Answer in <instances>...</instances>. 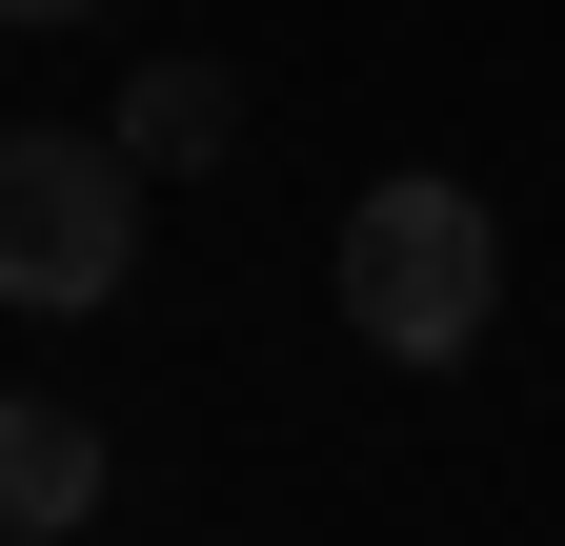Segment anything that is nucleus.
I'll return each instance as SVG.
<instances>
[{
	"instance_id": "nucleus-1",
	"label": "nucleus",
	"mask_w": 565,
	"mask_h": 546,
	"mask_svg": "<svg viewBox=\"0 0 565 546\" xmlns=\"http://www.w3.org/2000/svg\"><path fill=\"white\" fill-rule=\"evenodd\" d=\"M343 324L384 365H465L505 324V202L484 182H364L343 202Z\"/></svg>"
},
{
	"instance_id": "nucleus-2",
	"label": "nucleus",
	"mask_w": 565,
	"mask_h": 546,
	"mask_svg": "<svg viewBox=\"0 0 565 546\" xmlns=\"http://www.w3.org/2000/svg\"><path fill=\"white\" fill-rule=\"evenodd\" d=\"M121 263H141V162L61 143V122H0V304L82 324V304H121Z\"/></svg>"
},
{
	"instance_id": "nucleus-3",
	"label": "nucleus",
	"mask_w": 565,
	"mask_h": 546,
	"mask_svg": "<svg viewBox=\"0 0 565 546\" xmlns=\"http://www.w3.org/2000/svg\"><path fill=\"white\" fill-rule=\"evenodd\" d=\"M82 506H102V426L82 405H0V546H82Z\"/></svg>"
},
{
	"instance_id": "nucleus-4",
	"label": "nucleus",
	"mask_w": 565,
	"mask_h": 546,
	"mask_svg": "<svg viewBox=\"0 0 565 546\" xmlns=\"http://www.w3.org/2000/svg\"><path fill=\"white\" fill-rule=\"evenodd\" d=\"M102 143H121L141 182H162V162H223V143H243V82H223V61H141V82H121V122H102Z\"/></svg>"
},
{
	"instance_id": "nucleus-5",
	"label": "nucleus",
	"mask_w": 565,
	"mask_h": 546,
	"mask_svg": "<svg viewBox=\"0 0 565 546\" xmlns=\"http://www.w3.org/2000/svg\"><path fill=\"white\" fill-rule=\"evenodd\" d=\"M0 21H102V0H0Z\"/></svg>"
}]
</instances>
